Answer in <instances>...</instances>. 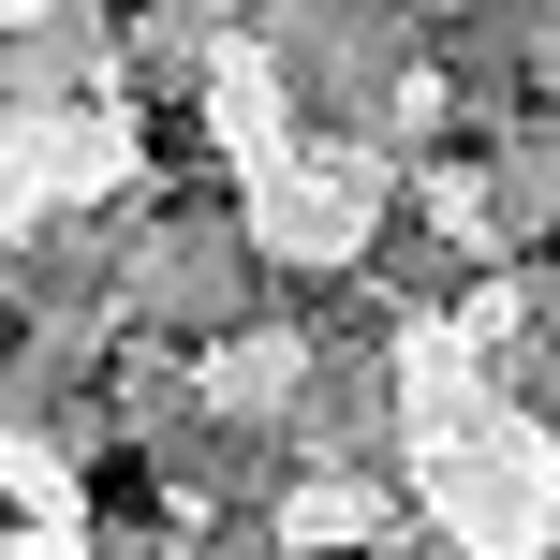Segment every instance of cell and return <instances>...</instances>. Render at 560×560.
<instances>
[{"mask_svg":"<svg viewBox=\"0 0 560 560\" xmlns=\"http://www.w3.org/2000/svg\"><path fill=\"white\" fill-rule=\"evenodd\" d=\"M89 502H104V516H118V532H133V516H148V502H163V487H148V457H133V443H118V457H104V472H89Z\"/></svg>","mask_w":560,"mask_h":560,"instance_id":"6da1fadb","label":"cell"}]
</instances>
